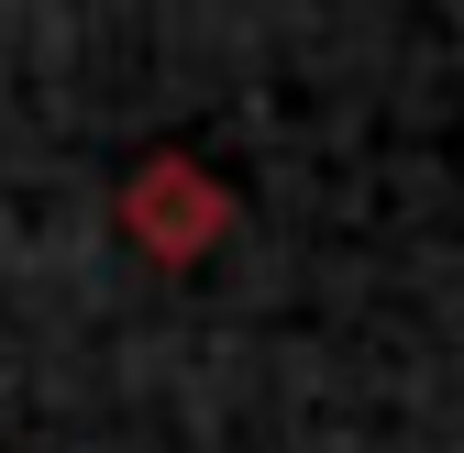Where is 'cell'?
Wrapping results in <instances>:
<instances>
[{
  "mask_svg": "<svg viewBox=\"0 0 464 453\" xmlns=\"http://www.w3.org/2000/svg\"><path fill=\"white\" fill-rule=\"evenodd\" d=\"M111 221H122L133 255H155V265H199V255L232 233V188L210 178V166H188V155H144L133 178H122V199H111Z\"/></svg>",
  "mask_w": 464,
  "mask_h": 453,
  "instance_id": "1",
  "label": "cell"
}]
</instances>
